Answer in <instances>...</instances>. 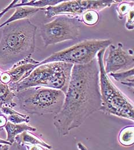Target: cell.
Segmentation results:
<instances>
[{
    "label": "cell",
    "instance_id": "7",
    "mask_svg": "<svg viewBox=\"0 0 134 150\" xmlns=\"http://www.w3.org/2000/svg\"><path fill=\"white\" fill-rule=\"evenodd\" d=\"M82 21L79 16L58 15L40 28V33L45 47L79 38Z\"/></svg>",
    "mask_w": 134,
    "mask_h": 150
},
{
    "label": "cell",
    "instance_id": "29",
    "mask_svg": "<svg viewBox=\"0 0 134 150\" xmlns=\"http://www.w3.org/2000/svg\"><path fill=\"white\" fill-rule=\"evenodd\" d=\"M10 146L7 144H0V150H8Z\"/></svg>",
    "mask_w": 134,
    "mask_h": 150
},
{
    "label": "cell",
    "instance_id": "30",
    "mask_svg": "<svg viewBox=\"0 0 134 150\" xmlns=\"http://www.w3.org/2000/svg\"><path fill=\"white\" fill-rule=\"evenodd\" d=\"M2 71H1V70H0V75H1V74H2Z\"/></svg>",
    "mask_w": 134,
    "mask_h": 150
},
{
    "label": "cell",
    "instance_id": "17",
    "mask_svg": "<svg viewBox=\"0 0 134 150\" xmlns=\"http://www.w3.org/2000/svg\"><path fill=\"white\" fill-rule=\"evenodd\" d=\"M134 68H131L125 71L110 74L108 75L112 76L116 81L120 82L122 84L128 87L133 88V89L134 87Z\"/></svg>",
    "mask_w": 134,
    "mask_h": 150
},
{
    "label": "cell",
    "instance_id": "22",
    "mask_svg": "<svg viewBox=\"0 0 134 150\" xmlns=\"http://www.w3.org/2000/svg\"><path fill=\"white\" fill-rule=\"evenodd\" d=\"M2 106V105L1 104H0V132L4 129V127L6 125L7 122H8L6 116L5 115H4V113L2 112L1 111Z\"/></svg>",
    "mask_w": 134,
    "mask_h": 150
},
{
    "label": "cell",
    "instance_id": "1",
    "mask_svg": "<svg viewBox=\"0 0 134 150\" xmlns=\"http://www.w3.org/2000/svg\"><path fill=\"white\" fill-rule=\"evenodd\" d=\"M99 77L97 58L86 64L74 65L62 108L54 117V125L59 137L67 135L91 115L100 111Z\"/></svg>",
    "mask_w": 134,
    "mask_h": 150
},
{
    "label": "cell",
    "instance_id": "18",
    "mask_svg": "<svg viewBox=\"0 0 134 150\" xmlns=\"http://www.w3.org/2000/svg\"><path fill=\"white\" fill-rule=\"evenodd\" d=\"M120 144L125 147L131 146L134 142V125H128L123 128L118 136Z\"/></svg>",
    "mask_w": 134,
    "mask_h": 150
},
{
    "label": "cell",
    "instance_id": "3",
    "mask_svg": "<svg viewBox=\"0 0 134 150\" xmlns=\"http://www.w3.org/2000/svg\"><path fill=\"white\" fill-rule=\"evenodd\" d=\"M73 65L62 62L42 64L37 67L20 82L8 85L14 93L28 88L43 87L60 90L65 94L70 83Z\"/></svg>",
    "mask_w": 134,
    "mask_h": 150
},
{
    "label": "cell",
    "instance_id": "24",
    "mask_svg": "<svg viewBox=\"0 0 134 150\" xmlns=\"http://www.w3.org/2000/svg\"><path fill=\"white\" fill-rule=\"evenodd\" d=\"M17 2H18V1H17V0L12 1L9 4V5H8L5 8L3 9L1 11V12H0V19L2 17V16H3L7 12H8L10 9H13V6H14L15 4H16Z\"/></svg>",
    "mask_w": 134,
    "mask_h": 150
},
{
    "label": "cell",
    "instance_id": "9",
    "mask_svg": "<svg viewBox=\"0 0 134 150\" xmlns=\"http://www.w3.org/2000/svg\"><path fill=\"white\" fill-rule=\"evenodd\" d=\"M123 47L122 43H118L117 46L110 44L107 48L108 53L104 64L105 71L108 75L134 68L133 50H124Z\"/></svg>",
    "mask_w": 134,
    "mask_h": 150
},
{
    "label": "cell",
    "instance_id": "28",
    "mask_svg": "<svg viewBox=\"0 0 134 150\" xmlns=\"http://www.w3.org/2000/svg\"><path fill=\"white\" fill-rule=\"evenodd\" d=\"M0 144H7V145H9V146H11L12 144H11L9 142L6 141V140H4V139H2L0 138Z\"/></svg>",
    "mask_w": 134,
    "mask_h": 150
},
{
    "label": "cell",
    "instance_id": "27",
    "mask_svg": "<svg viewBox=\"0 0 134 150\" xmlns=\"http://www.w3.org/2000/svg\"><path fill=\"white\" fill-rule=\"evenodd\" d=\"M77 147L80 150H88L85 146L81 142L77 143Z\"/></svg>",
    "mask_w": 134,
    "mask_h": 150
},
{
    "label": "cell",
    "instance_id": "12",
    "mask_svg": "<svg viewBox=\"0 0 134 150\" xmlns=\"http://www.w3.org/2000/svg\"><path fill=\"white\" fill-rule=\"evenodd\" d=\"M15 8L16 11L13 14L10 18H9L6 21H5L1 25H0V28H2L4 26L16 21L27 18L29 19L30 17L36 14L38 12L44 10L45 9L35 8L28 6H20Z\"/></svg>",
    "mask_w": 134,
    "mask_h": 150
},
{
    "label": "cell",
    "instance_id": "6",
    "mask_svg": "<svg viewBox=\"0 0 134 150\" xmlns=\"http://www.w3.org/2000/svg\"><path fill=\"white\" fill-rule=\"evenodd\" d=\"M112 44L110 39H92L84 40L64 50L52 54L37 65L46 63L62 62L73 65H84L90 63L96 58L98 53Z\"/></svg>",
    "mask_w": 134,
    "mask_h": 150
},
{
    "label": "cell",
    "instance_id": "25",
    "mask_svg": "<svg viewBox=\"0 0 134 150\" xmlns=\"http://www.w3.org/2000/svg\"><path fill=\"white\" fill-rule=\"evenodd\" d=\"M8 150H27V149L24 144H19L14 142L11 146H10Z\"/></svg>",
    "mask_w": 134,
    "mask_h": 150
},
{
    "label": "cell",
    "instance_id": "8",
    "mask_svg": "<svg viewBox=\"0 0 134 150\" xmlns=\"http://www.w3.org/2000/svg\"><path fill=\"white\" fill-rule=\"evenodd\" d=\"M122 1H63L60 4L49 6L44 9V14L47 18H51L58 15L81 16L89 10L99 12L106 8H109L114 4L120 3Z\"/></svg>",
    "mask_w": 134,
    "mask_h": 150
},
{
    "label": "cell",
    "instance_id": "26",
    "mask_svg": "<svg viewBox=\"0 0 134 150\" xmlns=\"http://www.w3.org/2000/svg\"><path fill=\"white\" fill-rule=\"evenodd\" d=\"M24 145L25 146L27 150H51L41 146L28 145V144H24Z\"/></svg>",
    "mask_w": 134,
    "mask_h": 150
},
{
    "label": "cell",
    "instance_id": "13",
    "mask_svg": "<svg viewBox=\"0 0 134 150\" xmlns=\"http://www.w3.org/2000/svg\"><path fill=\"white\" fill-rule=\"evenodd\" d=\"M30 131H24L23 133L18 135L16 138L14 142L21 144L28 145H37L41 146L51 150L52 146L46 143L42 139L37 137Z\"/></svg>",
    "mask_w": 134,
    "mask_h": 150
},
{
    "label": "cell",
    "instance_id": "4",
    "mask_svg": "<svg viewBox=\"0 0 134 150\" xmlns=\"http://www.w3.org/2000/svg\"><path fill=\"white\" fill-rule=\"evenodd\" d=\"M106 49L97 54L100 69L99 84L101 99L100 111L106 115H113L134 122V107L133 102L112 82L104 69V56Z\"/></svg>",
    "mask_w": 134,
    "mask_h": 150
},
{
    "label": "cell",
    "instance_id": "11",
    "mask_svg": "<svg viewBox=\"0 0 134 150\" xmlns=\"http://www.w3.org/2000/svg\"><path fill=\"white\" fill-rule=\"evenodd\" d=\"M7 134V138L6 140L13 144L14 142L15 138L19 134L23 133L24 131L35 132L37 130L35 127L28 125V123L21 124H13L9 122H8L6 125L4 127Z\"/></svg>",
    "mask_w": 134,
    "mask_h": 150
},
{
    "label": "cell",
    "instance_id": "10",
    "mask_svg": "<svg viewBox=\"0 0 134 150\" xmlns=\"http://www.w3.org/2000/svg\"><path fill=\"white\" fill-rule=\"evenodd\" d=\"M39 62L31 57H28L15 64L11 69L6 72L11 77L9 84L17 83L24 80L36 68Z\"/></svg>",
    "mask_w": 134,
    "mask_h": 150
},
{
    "label": "cell",
    "instance_id": "16",
    "mask_svg": "<svg viewBox=\"0 0 134 150\" xmlns=\"http://www.w3.org/2000/svg\"><path fill=\"white\" fill-rule=\"evenodd\" d=\"M1 111L6 116L8 121L13 124L29 123L30 122V117L28 115L19 112L9 107L2 105Z\"/></svg>",
    "mask_w": 134,
    "mask_h": 150
},
{
    "label": "cell",
    "instance_id": "20",
    "mask_svg": "<svg viewBox=\"0 0 134 150\" xmlns=\"http://www.w3.org/2000/svg\"><path fill=\"white\" fill-rule=\"evenodd\" d=\"M134 1H122L120 4H119L116 8L118 18L120 20H122L125 16H127L130 10L134 8Z\"/></svg>",
    "mask_w": 134,
    "mask_h": 150
},
{
    "label": "cell",
    "instance_id": "5",
    "mask_svg": "<svg viewBox=\"0 0 134 150\" xmlns=\"http://www.w3.org/2000/svg\"><path fill=\"white\" fill-rule=\"evenodd\" d=\"M20 108L27 113L57 115L62 108L65 94L60 90L43 87L28 88L15 93Z\"/></svg>",
    "mask_w": 134,
    "mask_h": 150
},
{
    "label": "cell",
    "instance_id": "14",
    "mask_svg": "<svg viewBox=\"0 0 134 150\" xmlns=\"http://www.w3.org/2000/svg\"><path fill=\"white\" fill-rule=\"evenodd\" d=\"M16 95L8 84H4L0 81V104L13 108L17 106L14 101Z\"/></svg>",
    "mask_w": 134,
    "mask_h": 150
},
{
    "label": "cell",
    "instance_id": "21",
    "mask_svg": "<svg viewBox=\"0 0 134 150\" xmlns=\"http://www.w3.org/2000/svg\"><path fill=\"white\" fill-rule=\"evenodd\" d=\"M127 16V21L125 25V28L129 30H132L134 28V8L130 10Z\"/></svg>",
    "mask_w": 134,
    "mask_h": 150
},
{
    "label": "cell",
    "instance_id": "2",
    "mask_svg": "<svg viewBox=\"0 0 134 150\" xmlns=\"http://www.w3.org/2000/svg\"><path fill=\"white\" fill-rule=\"evenodd\" d=\"M37 28L29 19L9 23L2 28L0 40V70L5 72L31 57L35 49Z\"/></svg>",
    "mask_w": 134,
    "mask_h": 150
},
{
    "label": "cell",
    "instance_id": "19",
    "mask_svg": "<svg viewBox=\"0 0 134 150\" xmlns=\"http://www.w3.org/2000/svg\"><path fill=\"white\" fill-rule=\"evenodd\" d=\"M82 23L88 26H93L97 24L99 21L98 13L94 10H89L81 16Z\"/></svg>",
    "mask_w": 134,
    "mask_h": 150
},
{
    "label": "cell",
    "instance_id": "15",
    "mask_svg": "<svg viewBox=\"0 0 134 150\" xmlns=\"http://www.w3.org/2000/svg\"><path fill=\"white\" fill-rule=\"evenodd\" d=\"M63 1L59 0H21L18 1V2L13 6V8L20 6H28L44 9L49 6H55Z\"/></svg>",
    "mask_w": 134,
    "mask_h": 150
},
{
    "label": "cell",
    "instance_id": "23",
    "mask_svg": "<svg viewBox=\"0 0 134 150\" xmlns=\"http://www.w3.org/2000/svg\"><path fill=\"white\" fill-rule=\"evenodd\" d=\"M0 81L6 84H9L11 83V77L6 72H2L0 75Z\"/></svg>",
    "mask_w": 134,
    "mask_h": 150
}]
</instances>
